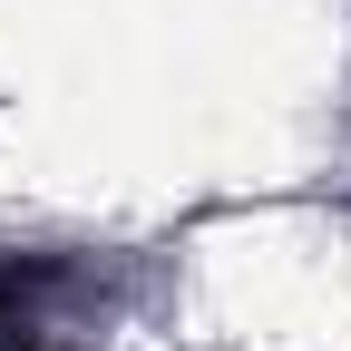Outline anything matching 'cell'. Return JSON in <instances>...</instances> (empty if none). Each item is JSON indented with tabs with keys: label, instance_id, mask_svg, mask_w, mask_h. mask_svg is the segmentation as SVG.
Masks as SVG:
<instances>
[{
	"label": "cell",
	"instance_id": "6da1fadb",
	"mask_svg": "<svg viewBox=\"0 0 351 351\" xmlns=\"http://www.w3.org/2000/svg\"><path fill=\"white\" fill-rule=\"evenodd\" d=\"M39 274H20V263H0V351H59L49 332H39V302H29Z\"/></svg>",
	"mask_w": 351,
	"mask_h": 351
}]
</instances>
